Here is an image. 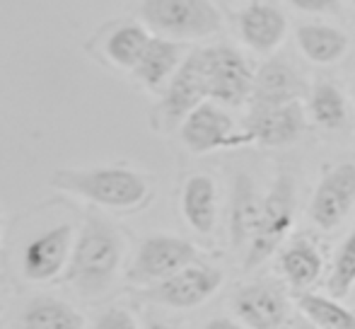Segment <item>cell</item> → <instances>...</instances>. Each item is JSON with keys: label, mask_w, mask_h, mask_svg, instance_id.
I'll use <instances>...</instances> for the list:
<instances>
[{"label": "cell", "mask_w": 355, "mask_h": 329, "mask_svg": "<svg viewBox=\"0 0 355 329\" xmlns=\"http://www.w3.org/2000/svg\"><path fill=\"white\" fill-rule=\"evenodd\" d=\"M297 47L304 58L317 66L338 63L351 49V39L343 29L324 22H307L297 27Z\"/></svg>", "instance_id": "ffe728a7"}, {"label": "cell", "mask_w": 355, "mask_h": 329, "mask_svg": "<svg viewBox=\"0 0 355 329\" xmlns=\"http://www.w3.org/2000/svg\"><path fill=\"white\" fill-rule=\"evenodd\" d=\"M304 94H309L307 83L302 81L297 71L283 58H268L259 66L254 78L252 104L276 107V104L302 102Z\"/></svg>", "instance_id": "9a60e30c"}, {"label": "cell", "mask_w": 355, "mask_h": 329, "mask_svg": "<svg viewBox=\"0 0 355 329\" xmlns=\"http://www.w3.org/2000/svg\"><path fill=\"white\" fill-rule=\"evenodd\" d=\"M247 3H263V0H247Z\"/></svg>", "instance_id": "1f68e13d"}, {"label": "cell", "mask_w": 355, "mask_h": 329, "mask_svg": "<svg viewBox=\"0 0 355 329\" xmlns=\"http://www.w3.org/2000/svg\"><path fill=\"white\" fill-rule=\"evenodd\" d=\"M179 138L196 155H206L225 148L249 146L252 138L247 131H237V124L218 102H203L179 124Z\"/></svg>", "instance_id": "8992f818"}, {"label": "cell", "mask_w": 355, "mask_h": 329, "mask_svg": "<svg viewBox=\"0 0 355 329\" xmlns=\"http://www.w3.org/2000/svg\"><path fill=\"white\" fill-rule=\"evenodd\" d=\"M19 329H85V320L61 298H34L22 312Z\"/></svg>", "instance_id": "7402d4cb"}, {"label": "cell", "mask_w": 355, "mask_h": 329, "mask_svg": "<svg viewBox=\"0 0 355 329\" xmlns=\"http://www.w3.org/2000/svg\"><path fill=\"white\" fill-rule=\"evenodd\" d=\"M355 208V162L329 167L309 201V221L319 230H336Z\"/></svg>", "instance_id": "ba28073f"}, {"label": "cell", "mask_w": 355, "mask_h": 329, "mask_svg": "<svg viewBox=\"0 0 355 329\" xmlns=\"http://www.w3.org/2000/svg\"><path fill=\"white\" fill-rule=\"evenodd\" d=\"M203 102H208L206 63H203V49H193L164 87L159 114L167 126H177Z\"/></svg>", "instance_id": "7c38bea8"}, {"label": "cell", "mask_w": 355, "mask_h": 329, "mask_svg": "<svg viewBox=\"0 0 355 329\" xmlns=\"http://www.w3.org/2000/svg\"><path fill=\"white\" fill-rule=\"evenodd\" d=\"M353 3H355V0H353Z\"/></svg>", "instance_id": "836d02e7"}, {"label": "cell", "mask_w": 355, "mask_h": 329, "mask_svg": "<svg viewBox=\"0 0 355 329\" xmlns=\"http://www.w3.org/2000/svg\"><path fill=\"white\" fill-rule=\"evenodd\" d=\"M232 312L249 329H283L290 317V298L278 281H254L242 286L230 301Z\"/></svg>", "instance_id": "30bf717a"}, {"label": "cell", "mask_w": 355, "mask_h": 329, "mask_svg": "<svg viewBox=\"0 0 355 329\" xmlns=\"http://www.w3.org/2000/svg\"><path fill=\"white\" fill-rule=\"evenodd\" d=\"M182 216L198 235H211L218 223V187L211 174H191L182 189Z\"/></svg>", "instance_id": "ac0fdd59"}, {"label": "cell", "mask_w": 355, "mask_h": 329, "mask_svg": "<svg viewBox=\"0 0 355 329\" xmlns=\"http://www.w3.org/2000/svg\"><path fill=\"white\" fill-rule=\"evenodd\" d=\"M263 196H259L257 184L249 174H237L232 184V201H230V242L234 249L249 247L261 218Z\"/></svg>", "instance_id": "e0dca14e"}, {"label": "cell", "mask_w": 355, "mask_h": 329, "mask_svg": "<svg viewBox=\"0 0 355 329\" xmlns=\"http://www.w3.org/2000/svg\"><path fill=\"white\" fill-rule=\"evenodd\" d=\"M353 104H355V81H353Z\"/></svg>", "instance_id": "4dcf8cb0"}, {"label": "cell", "mask_w": 355, "mask_h": 329, "mask_svg": "<svg viewBox=\"0 0 355 329\" xmlns=\"http://www.w3.org/2000/svg\"><path fill=\"white\" fill-rule=\"evenodd\" d=\"M145 329H179L172 322H164V320H148V327Z\"/></svg>", "instance_id": "f1b7e54d"}, {"label": "cell", "mask_w": 355, "mask_h": 329, "mask_svg": "<svg viewBox=\"0 0 355 329\" xmlns=\"http://www.w3.org/2000/svg\"><path fill=\"white\" fill-rule=\"evenodd\" d=\"M223 286V271L211 264H189L187 269L177 271L174 276L155 283L150 288V298L159 305L174 307V310H191L211 301Z\"/></svg>", "instance_id": "8fae6325"}, {"label": "cell", "mask_w": 355, "mask_h": 329, "mask_svg": "<svg viewBox=\"0 0 355 329\" xmlns=\"http://www.w3.org/2000/svg\"><path fill=\"white\" fill-rule=\"evenodd\" d=\"M307 114L324 131H343L351 121V107L341 87L329 81H319L307 94Z\"/></svg>", "instance_id": "44dd1931"}, {"label": "cell", "mask_w": 355, "mask_h": 329, "mask_svg": "<svg viewBox=\"0 0 355 329\" xmlns=\"http://www.w3.org/2000/svg\"><path fill=\"white\" fill-rule=\"evenodd\" d=\"M150 39V29L145 24H136L128 22L116 27L112 34L107 37V44H104V51H107L109 61L116 68H123V71H136V66L141 63L145 49H148Z\"/></svg>", "instance_id": "603a6c76"}, {"label": "cell", "mask_w": 355, "mask_h": 329, "mask_svg": "<svg viewBox=\"0 0 355 329\" xmlns=\"http://www.w3.org/2000/svg\"><path fill=\"white\" fill-rule=\"evenodd\" d=\"M141 19L150 32L174 42L206 39L223 29L213 0H143Z\"/></svg>", "instance_id": "3957f363"}, {"label": "cell", "mask_w": 355, "mask_h": 329, "mask_svg": "<svg viewBox=\"0 0 355 329\" xmlns=\"http://www.w3.org/2000/svg\"><path fill=\"white\" fill-rule=\"evenodd\" d=\"M203 329H249V327H244L239 320H230V317H213Z\"/></svg>", "instance_id": "83f0119b"}, {"label": "cell", "mask_w": 355, "mask_h": 329, "mask_svg": "<svg viewBox=\"0 0 355 329\" xmlns=\"http://www.w3.org/2000/svg\"><path fill=\"white\" fill-rule=\"evenodd\" d=\"M293 329H319V327H317V325H312L309 320H302V322H297V325H295Z\"/></svg>", "instance_id": "f546056e"}, {"label": "cell", "mask_w": 355, "mask_h": 329, "mask_svg": "<svg viewBox=\"0 0 355 329\" xmlns=\"http://www.w3.org/2000/svg\"><path fill=\"white\" fill-rule=\"evenodd\" d=\"M184 58L187 56H184L182 42H174V39L167 37H153L148 49H145L141 63L133 71V76L148 90H162L167 87L169 81L174 78V73L179 71Z\"/></svg>", "instance_id": "d6986e66"}, {"label": "cell", "mask_w": 355, "mask_h": 329, "mask_svg": "<svg viewBox=\"0 0 355 329\" xmlns=\"http://www.w3.org/2000/svg\"><path fill=\"white\" fill-rule=\"evenodd\" d=\"M198 262V249L189 240L174 235L145 237L128 267V278L133 283H159Z\"/></svg>", "instance_id": "52a82bcc"}, {"label": "cell", "mask_w": 355, "mask_h": 329, "mask_svg": "<svg viewBox=\"0 0 355 329\" xmlns=\"http://www.w3.org/2000/svg\"><path fill=\"white\" fill-rule=\"evenodd\" d=\"M206 63L208 99L223 107H242L254 94V78L249 61L232 47H208L203 49Z\"/></svg>", "instance_id": "5b68a950"}, {"label": "cell", "mask_w": 355, "mask_h": 329, "mask_svg": "<svg viewBox=\"0 0 355 329\" xmlns=\"http://www.w3.org/2000/svg\"><path fill=\"white\" fill-rule=\"evenodd\" d=\"M51 184L109 211H138L153 199L150 179L131 167L58 169Z\"/></svg>", "instance_id": "7a4b0ae2"}, {"label": "cell", "mask_w": 355, "mask_h": 329, "mask_svg": "<svg viewBox=\"0 0 355 329\" xmlns=\"http://www.w3.org/2000/svg\"><path fill=\"white\" fill-rule=\"evenodd\" d=\"M307 128V109L302 102L276 104V107H263V104H252L244 131L249 133L252 143L266 148H283L290 143L300 141Z\"/></svg>", "instance_id": "4fadbf2b"}, {"label": "cell", "mask_w": 355, "mask_h": 329, "mask_svg": "<svg viewBox=\"0 0 355 329\" xmlns=\"http://www.w3.org/2000/svg\"><path fill=\"white\" fill-rule=\"evenodd\" d=\"M0 310H3V298H0Z\"/></svg>", "instance_id": "d6a6232c"}, {"label": "cell", "mask_w": 355, "mask_h": 329, "mask_svg": "<svg viewBox=\"0 0 355 329\" xmlns=\"http://www.w3.org/2000/svg\"><path fill=\"white\" fill-rule=\"evenodd\" d=\"M295 179L288 172H281L276 182L271 184L268 194L263 196L261 218H259L257 233L247 247L244 269H254L263 264L268 257L276 254V249L283 245V240L290 235L295 223Z\"/></svg>", "instance_id": "277c9868"}, {"label": "cell", "mask_w": 355, "mask_h": 329, "mask_svg": "<svg viewBox=\"0 0 355 329\" xmlns=\"http://www.w3.org/2000/svg\"><path fill=\"white\" fill-rule=\"evenodd\" d=\"M353 288H355V226L343 237V242L338 245L336 254H334L331 269H329V276H327V293L341 301V298L351 296Z\"/></svg>", "instance_id": "d4e9b609"}, {"label": "cell", "mask_w": 355, "mask_h": 329, "mask_svg": "<svg viewBox=\"0 0 355 329\" xmlns=\"http://www.w3.org/2000/svg\"><path fill=\"white\" fill-rule=\"evenodd\" d=\"M75 249V230L71 223H61L49 230L34 235L24 245L22 259V276L32 283H49L61 276L63 269L71 267Z\"/></svg>", "instance_id": "9c48e42d"}, {"label": "cell", "mask_w": 355, "mask_h": 329, "mask_svg": "<svg viewBox=\"0 0 355 329\" xmlns=\"http://www.w3.org/2000/svg\"><path fill=\"white\" fill-rule=\"evenodd\" d=\"M94 329H141V327H138V322L131 310L114 305V307H107V310L97 317Z\"/></svg>", "instance_id": "484cf974"}, {"label": "cell", "mask_w": 355, "mask_h": 329, "mask_svg": "<svg viewBox=\"0 0 355 329\" xmlns=\"http://www.w3.org/2000/svg\"><path fill=\"white\" fill-rule=\"evenodd\" d=\"M278 269L293 291L304 293L319 281L324 271V257L317 242L307 235L290 240L278 254Z\"/></svg>", "instance_id": "2e32d148"}, {"label": "cell", "mask_w": 355, "mask_h": 329, "mask_svg": "<svg viewBox=\"0 0 355 329\" xmlns=\"http://www.w3.org/2000/svg\"><path fill=\"white\" fill-rule=\"evenodd\" d=\"M123 235L99 213H89L75 240L68 281L83 298H99L116 281L123 264Z\"/></svg>", "instance_id": "6da1fadb"}, {"label": "cell", "mask_w": 355, "mask_h": 329, "mask_svg": "<svg viewBox=\"0 0 355 329\" xmlns=\"http://www.w3.org/2000/svg\"><path fill=\"white\" fill-rule=\"evenodd\" d=\"M297 307L319 329H355V312L329 293H297Z\"/></svg>", "instance_id": "cb8c5ba5"}, {"label": "cell", "mask_w": 355, "mask_h": 329, "mask_svg": "<svg viewBox=\"0 0 355 329\" xmlns=\"http://www.w3.org/2000/svg\"><path fill=\"white\" fill-rule=\"evenodd\" d=\"M239 39L257 53H273L288 34V17L271 3H249L237 17Z\"/></svg>", "instance_id": "5bb4252c"}, {"label": "cell", "mask_w": 355, "mask_h": 329, "mask_svg": "<svg viewBox=\"0 0 355 329\" xmlns=\"http://www.w3.org/2000/svg\"><path fill=\"white\" fill-rule=\"evenodd\" d=\"M290 5L302 12H336L343 5V0H290Z\"/></svg>", "instance_id": "4316f807"}]
</instances>
